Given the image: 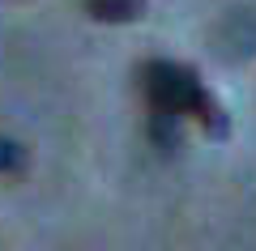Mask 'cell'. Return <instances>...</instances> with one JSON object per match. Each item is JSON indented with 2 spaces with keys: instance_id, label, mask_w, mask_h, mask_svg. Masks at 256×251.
Wrapping results in <instances>:
<instances>
[{
  "instance_id": "7a4b0ae2",
  "label": "cell",
  "mask_w": 256,
  "mask_h": 251,
  "mask_svg": "<svg viewBox=\"0 0 256 251\" xmlns=\"http://www.w3.org/2000/svg\"><path fill=\"white\" fill-rule=\"evenodd\" d=\"M86 13H90L94 21H111V26H120V21L146 17V0H86Z\"/></svg>"
},
{
  "instance_id": "3957f363",
  "label": "cell",
  "mask_w": 256,
  "mask_h": 251,
  "mask_svg": "<svg viewBox=\"0 0 256 251\" xmlns=\"http://www.w3.org/2000/svg\"><path fill=\"white\" fill-rule=\"evenodd\" d=\"M150 136H154L158 149L175 153V149H180V115H175V111L154 107V115H150Z\"/></svg>"
},
{
  "instance_id": "277c9868",
  "label": "cell",
  "mask_w": 256,
  "mask_h": 251,
  "mask_svg": "<svg viewBox=\"0 0 256 251\" xmlns=\"http://www.w3.org/2000/svg\"><path fill=\"white\" fill-rule=\"evenodd\" d=\"M22 162H26V149H22L18 141H9V136H0V175L18 171Z\"/></svg>"
},
{
  "instance_id": "6da1fadb",
  "label": "cell",
  "mask_w": 256,
  "mask_h": 251,
  "mask_svg": "<svg viewBox=\"0 0 256 251\" xmlns=\"http://www.w3.org/2000/svg\"><path fill=\"white\" fill-rule=\"evenodd\" d=\"M141 72H146V94H150L154 107L175 111L180 119L192 115L214 141H222V136L230 132V115L218 107V98L201 85V77L192 68H180V64H171V60H150Z\"/></svg>"
}]
</instances>
